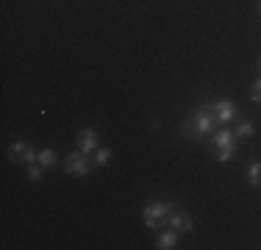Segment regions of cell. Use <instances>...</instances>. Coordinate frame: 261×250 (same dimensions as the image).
Segmentation results:
<instances>
[{
  "label": "cell",
  "instance_id": "6da1fadb",
  "mask_svg": "<svg viewBox=\"0 0 261 250\" xmlns=\"http://www.w3.org/2000/svg\"><path fill=\"white\" fill-rule=\"evenodd\" d=\"M192 117H195V139H203L206 134L217 128V114H214V103H203L197 109H192Z\"/></svg>",
  "mask_w": 261,
  "mask_h": 250
},
{
  "label": "cell",
  "instance_id": "7a4b0ae2",
  "mask_svg": "<svg viewBox=\"0 0 261 250\" xmlns=\"http://www.w3.org/2000/svg\"><path fill=\"white\" fill-rule=\"evenodd\" d=\"M175 209V203H170V200H159V203H147L145 211H142V217H145V225L150 231H159L161 225H164L167 214Z\"/></svg>",
  "mask_w": 261,
  "mask_h": 250
},
{
  "label": "cell",
  "instance_id": "3957f363",
  "mask_svg": "<svg viewBox=\"0 0 261 250\" xmlns=\"http://www.w3.org/2000/svg\"><path fill=\"white\" fill-rule=\"evenodd\" d=\"M89 167H92L89 156L81 153V150H72V153L64 159V172L67 175H81V178H84V175L89 172Z\"/></svg>",
  "mask_w": 261,
  "mask_h": 250
},
{
  "label": "cell",
  "instance_id": "277c9868",
  "mask_svg": "<svg viewBox=\"0 0 261 250\" xmlns=\"http://www.w3.org/2000/svg\"><path fill=\"white\" fill-rule=\"evenodd\" d=\"M167 228H172V231H178V234H192V228H195V220H192L186 211L181 209H172L170 214H167V220H164Z\"/></svg>",
  "mask_w": 261,
  "mask_h": 250
},
{
  "label": "cell",
  "instance_id": "5b68a950",
  "mask_svg": "<svg viewBox=\"0 0 261 250\" xmlns=\"http://www.w3.org/2000/svg\"><path fill=\"white\" fill-rule=\"evenodd\" d=\"M75 142H78V150H81V153H86V156L95 153V150H97V131H95V128H81Z\"/></svg>",
  "mask_w": 261,
  "mask_h": 250
},
{
  "label": "cell",
  "instance_id": "8992f818",
  "mask_svg": "<svg viewBox=\"0 0 261 250\" xmlns=\"http://www.w3.org/2000/svg\"><path fill=\"white\" fill-rule=\"evenodd\" d=\"M211 145H214V150H236V134L228 128H220L211 139Z\"/></svg>",
  "mask_w": 261,
  "mask_h": 250
},
{
  "label": "cell",
  "instance_id": "52a82bcc",
  "mask_svg": "<svg viewBox=\"0 0 261 250\" xmlns=\"http://www.w3.org/2000/svg\"><path fill=\"white\" fill-rule=\"evenodd\" d=\"M214 114L220 122H231L236 120V106L233 100H214Z\"/></svg>",
  "mask_w": 261,
  "mask_h": 250
},
{
  "label": "cell",
  "instance_id": "ba28073f",
  "mask_svg": "<svg viewBox=\"0 0 261 250\" xmlns=\"http://www.w3.org/2000/svg\"><path fill=\"white\" fill-rule=\"evenodd\" d=\"M156 247H159V250H172V247H178V231L167 228L164 234H159V236H156Z\"/></svg>",
  "mask_w": 261,
  "mask_h": 250
},
{
  "label": "cell",
  "instance_id": "9c48e42d",
  "mask_svg": "<svg viewBox=\"0 0 261 250\" xmlns=\"http://www.w3.org/2000/svg\"><path fill=\"white\" fill-rule=\"evenodd\" d=\"M28 150H31V145H25V142H14V145H9V161L22 164V159H25Z\"/></svg>",
  "mask_w": 261,
  "mask_h": 250
},
{
  "label": "cell",
  "instance_id": "30bf717a",
  "mask_svg": "<svg viewBox=\"0 0 261 250\" xmlns=\"http://www.w3.org/2000/svg\"><path fill=\"white\" fill-rule=\"evenodd\" d=\"M39 164L42 167H56L59 164V153H56L53 147H42L39 150Z\"/></svg>",
  "mask_w": 261,
  "mask_h": 250
},
{
  "label": "cell",
  "instance_id": "8fae6325",
  "mask_svg": "<svg viewBox=\"0 0 261 250\" xmlns=\"http://www.w3.org/2000/svg\"><path fill=\"white\" fill-rule=\"evenodd\" d=\"M247 184L256 189V186H261V161H253L250 167H247Z\"/></svg>",
  "mask_w": 261,
  "mask_h": 250
},
{
  "label": "cell",
  "instance_id": "7c38bea8",
  "mask_svg": "<svg viewBox=\"0 0 261 250\" xmlns=\"http://www.w3.org/2000/svg\"><path fill=\"white\" fill-rule=\"evenodd\" d=\"M253 131H256V128H253V122H250V120H239V125H236L233 134H236V136H242V139H250Z\"/></svg>",
  "mask_w": 261,
  "mask_h": 250
},
{
  "label": "cell",
  "instance_id": "4fadbf2b",
  "mask_svg": "<svg viewBox=\"0 0 261 250\" xmlns=\"http://www.w3.org/2000/svg\"><path fill=\"white\" fill-rule=\"evenodd\" d=\"M181 136L184 139H195V117H192V111H189V117H186L184 125H181Z\"/></svg>",
  "mask_w": 261,
  "mask_h": 250
},
{
  "label": "cell",
  "instance_id": "5bb4252c",
  "mask_svg": "<svg viewBox=\"0 0 261 250\" xmlns=\"http://www.w3.org/2000/svg\"><path fill=\"white\" fill-rule=\"evenodd\" d=\"M45 178V167L36 161V164H28V181H34V184H39V181Z\"/></svg>",
  "mask_w": 261,
  "mask_h": 250
},
{
  "label": "cell",
  "instance_id": "9a60e30c",
  "mask_svg": "<svg viewBox=\"0 0 261 250\" xmlns=\"http://www.w3.org/2000/svg\"><path fill=\"white\" fill-rule=\"evenodd\" d=\"M109 161H111V150L109 147H97L95 150V164L103 167V164H109Z\"/></svg>",
  "mask_w": 261,
  "mask_h": 250
},
{
  "label": "cell",
  "instance_id": "2e32d148",
  "mask_svg": "<svg viewBox=\"0 0 261 250\" xmlns=\"http://www.w3.org/2000/svg\"><path fill=\"white\" fill-rule=\"evenodd\" d=\"M250 100H253V103H261V78L253 81V86H250Z\"/></svg>",
  "mask_w": 261,
  "mask_h": 250
},
{
  "label": "cell",
  "instance_id": "e0dca14e",
  "mask_svg": "<svg viewBox=\"0 0 261 250\" xmlns=\"http://www.w3.org/2000/svg\"><path fill=\"white\" fill-rule=\"evenodd\" d=\"M258 72H261V56H258Z\"/></svg>",
  "mask_w": 261,
  "mask_h": 250
},
{
  "label": "cell",
  "instance_id": "ac0fdd59",
  "mask_svg": "<svg viewBox=\"0 0 261 250\" xmlns=\"http://www.w3.org/2000/svg\"><path fill=\"white\" fill-rule=\"evenodd\" d=\"M258 14H261V3H258Z\"/></svg>",
  "mask_w": 261,
  "mask_h": 250
}]
</instances>
